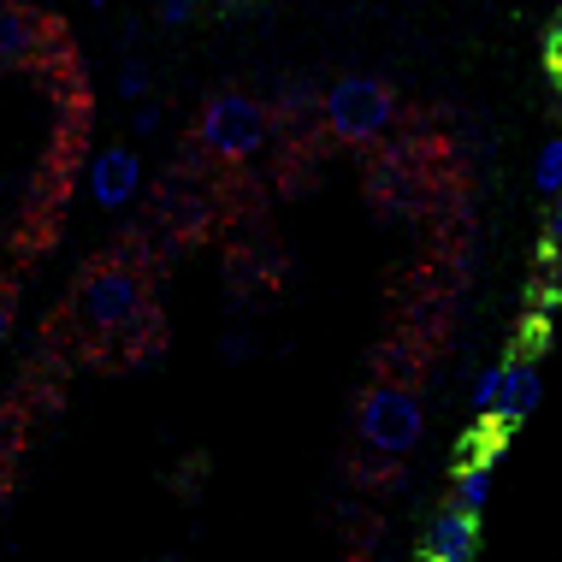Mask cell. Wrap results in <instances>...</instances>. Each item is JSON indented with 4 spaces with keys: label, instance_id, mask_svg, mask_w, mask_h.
Segmentation results:
<instances>
[{
    "label": "cell",
    "instance_id": "3",
    "mask_svg": "<svg viewBox=\"0 0 562 562\" xmlns=\"http://www.w3.org/2000/svg\"><path fill=\"white\" fill-rule=\"evenodd\" d=\"M71 314L89 326V331H125L148 314V284L143 272L125 267V261H108V267H89L78 296H71Z\"/></svg>",
    "mask_w": 562,
    "mask_h": 562
},
{
    "label": "cell",
    "instance_id": "16",
    "mask_svg": "<svg viewBox=\"0 0 562 562\" xmlns=\"http://www.w3.org/2000/svg\"><path fill=\"white\" fill-rule=\"evenodd\" d=\"M160 119H166V113L155 108V101H136V113H131V131H136V136H155V131H160Z\"/></svg>",
    "mask_w": 562,
    "mask_h": 562
},
{
    "label": "cell",
    "instance_id": "23",
    "mask_svg": "<svg viewBox=\"0 0 562 562\" xmlns=\"http://www.w3.org/2000/svg\"><path fill=\"white\" fill-rule=\"evenodd\" d=\"M415 562H438V557H427V551H420V557H415Z\"/></svg>",
    "mask_w": 562,
    "mask_h": 562
},
{
    "label": "cell",
    "instance_id": "8",
    "mask_svg": "<svg viewBox=\"0 0 562 562\" xmlns=\"http://www.w3.org/2000/svg\"><path fill=\"white\" fill-rule=\"evenodd\" d=\"M48 48V24L30 7H0V71H19Z\"/></svg>",
    "mask_w": 562,
    "mask_h": 562
},
{
    "label": "cell",
    "instance_id": "18",
    "mask_svg": "<svg viewBox=\"0 0 562 562\" xmlns=\"http://www.w3.org/2000/svg\"><path fill=\"white\" fill-rule=\"evenodd\" d=\"M12 321H19V314H12V296L0 291V349H7V338H12Z\"/></svg>",
    "mask_w": 562,
    "mask_h": 562
},
{
    "label": "cell",
    "instance_id": "20",
    "mask_svg": "<svg viewBox=\"0 0 562 562\" xmlns=\"http://www.w3.org/2000/svg\"><path fill=\"white\" fill-rule=\"evenodd\" d=\"M202 7H214V12H243V7H255V0H202Z\"/></svg>",
    "mask_w": 562,
    "mask_h": 562
},
{
    "label": "cell",
    "instance_id": "2",
    "mask_svg": "<svg viewBox=\"0 0 562 562\" xmlns=\"http://www.w3.org/2000/svg\"><path fill=\"white\" fill-rule=\"evenodd\" d=\"M195 143H202V155H214L225 166H243L272 143V119L255 95L220 89V95H207L202 119H195Z\"/></svg>",
    "mask_w": 562,
    "mask_h": 562
},
{
    "label": "cell",
    "instance_id": "12",
    "mask_svg": "<svg viewBox=\"0 0 562 562\" xmlns=\"http://www.w3.org/2000/svg\"><path fill=\"white\" fill-rule=\"evenodd\" d=\"M497 397H504V361H497V368H485V373L474 379V415L492 420V415H497Z\"/></svg>",
    "mask_w": 562,
    "mask_h": 562
},
{
    "label": "cell",
    "instance_id": "11",
    "mask_svg": "<svg viewBox=\"0 0 562 562\" xmlns=\"http://www.w3.org/2000/svg\"><path fill=\"white\" fill-rule=\"evenodd\" d=\"M533 190H544V195H562V136H551V143H539V155H533Z\"/></svg>",
    "mask_w": 562,
    "mask_h": 562
},
{
    "label": "cell",
    "instance_id": "10",
    "mask_svg": "<svg viewBox=\"0 0 562 562\" xmlns=\"http://www.w3.org/2000/svg\"><path fill=\"white\" fill-rule=\"evenodd\" d=\"M551 349V314H539V308H521V326H515V356H544Z\"/></svg>",
    "mask_w": 562,
    "mask_h": 562
},
{
    "label": "cell",
    "instance_id": "22",
    "mask_svg": "<svg viewBox=\"0 0 562 562\" xmlns=\"http://www.w3.org/2000/svg\"><path fill=\"white\" fill-rule=\"evenodd\" d=\"M83 7H95V12H101V7H108V0H83Z\"/></svg>",
    "mask_w": 562,
    "mask_h": 562
},
{
    "label": "cell",
    "instance_id": "17",
    "mask_svg": "<svg viewBox=\"0 0 562 562\" xmlns=\"http://www.w3.org/2000/svg\"><path fill=\"white\" fill-rule=\"evenodd\" d=\"M544 59H562V0H557L551 24H544Z\"/></svg>",
    "mask_w": 562,
    "mask_h": 562
},
{
    "label": "cell",
    "instance_id": "6",
    "mask_svg": "<svg viewBox=\"0 0 562 562\" xmlns=\"http://www.w3.org/2000/svg\"><path fill=\"white\" fill-rule=\"evenodd\" d=\"M544 403V373H539V361L533 356H509L504 361V397H497V427L515 432V427H527L533 420V408Z\"/></svg>",
    "mask_w": 562,
    "mask_h": 562
},
{
    "label": "cell",
    "instance_id": "19",
    "mask_svg": "<svg viewBox=\"0 0 562 562\" xmlns=\"http://www.w3.org/2000/svg\"><path fill=\"white\" fill-rule=\"evenodd\" d=\"M220 356H225V361H243V356H249V338H225Z\"/></svg>",
    "mask_w": 562,
    "mask_h": 562
},
{
    "label": "cell",
    "instance_id": "1",
    "mask_svg": "<svg viewBox=\"0 0 562 562\" xmlns=\"http://www.w3.org/2000/svg\"><path fill=\"white\" fill-rule=\"evenodd\" d=\"M321 119L338 143L373 148L379 136H391V125H397V89L385 78H373V71H344V78L326 83Z\"/></svg>",
    "mask_w": 562,
    "mask_h": 562
},
{
    "label": "cell",
    "instance_id": "13",
    "mask_svg": "<svg viewBox=\"0 0 562 562\" xmlns=\"http://www.w3.org/2000/svg\"><path fill=\"white\" fill-rule=\"evenodd\" d=\"M119 95H125L131 108L148 95V66H143V59H125V66H119Z\"/></svg>",
    "mask_w": 562,
    "mask_h": 562
},
{
    "label": "cell",
    "instance_id": "5",
    "mask_svg": "<svg viewBox=\"0 0 562 562\" xmlns=\"http://www.w3.org/2000/svg\"><path fill=\"white\" fill-rule=\"evenodd\" d=\"M83 184H89V202L119 214V207L136 202V190H143V160H136L131 143H113V148H101V155L89 160Z\"/></svg>",
    "mask_w": 562,
    "mask_h": 562
},
{
    "label": "cell",
    "instance_id": "4",
    "mask_svg": "<svg viewBox=\"0 0 562 562\" xmlns=\"http://www.w3.org/2000/svg\"><path fill=\"white\" fill-rule=\"evenodd\" d=\"M420 432H427V408H420V397L408 385H373L356 408V438L373 456H385V462L415 450Z\"/></svg>",
    "mask_w": 562,
    "mask_h": 562
},
{
    "label": "cell",
    "instance_id": "14",
    "mask_svg": "<svg viewBox=\"0 0 562 562\" xmlns=\"http://www.w3.org/2000/svg\"><path fill=\"white\" fill-rule=\"evenodd\" d=\"M195 12H202V0H155V19H160L166 30H184Z\"/></svg>",
    "mask_w": 562,
    "mask_h": 562
},
{
    "label": "cell",
    "instance_id": "21",
    "mask_svg": "<svg viewBox=\"0 0 562 562\" xmlns=\"http://www.w3.org/2000/svg\"><path fill=\"white\" fill-rule=\"evenodd\" d=\"M155 562H190V557H184V551H160Z\"/></svg>",
    "mask_w": 562,
    "mask_h": 562
},
{
    "label": "cell",
    "instance_id": "15",
    "mask_svg": "<svg viewBox=\"0 0 562 562\" xmlns=\"http://www.w3.org/2000/svg\"><path fill=\"white\" fill-rule=\"evenodd\" d=\"M551 261H562V195H551V214H544V249Z\"/></svg>",
    "mask_w": 562,
    "mask_h": 562
},
{
    "label": "cell",
    "instance_id": "7",
    "mask_svg": "<svg viewBox=\"0 0 562 562\" xmlns=\"http://www.w3.org/2000/svg\"><path fill=\"white\" fill-rule=\"evenodd\" d=\"M420 551L438 562H474L480 557V515H468L462 504H445L427 521V544Z\"/></svg>",
    "mask_w": 562,
    "mask_h": 562
},
{
    "label": "cell",
    "instance_id": "9",
    "mask_svg": "<svg viewBox=\"0 0 562 562\" xmlns=\"http://www.w3.org/2000/svg\"><path fill=\"white\" fill-rule=\"evenodd\" d=\"M450 504H462L468 515H485V504H492V462H462L456 468Z\"/></svg>",
    "mask_w": 562,
    "mask_h": 562
}]
</instances>
